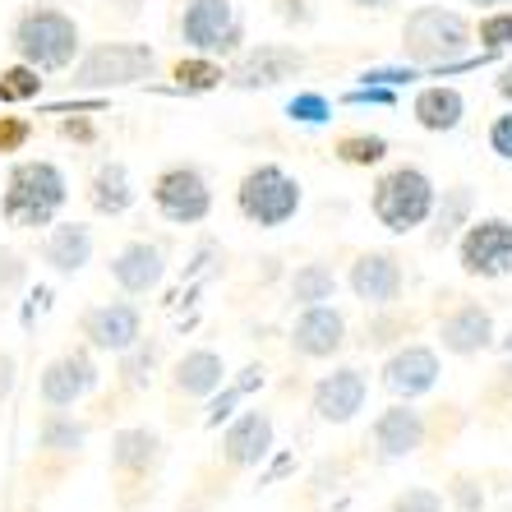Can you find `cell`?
Here are the masks:
<instances>
[{
    "mask_svg": "<svg viewBox=\"0 0 512 512\" xmlns=\"http://www.w3.org/2000/svg\"><path fill=\"white\" fill-rule=\"evenodd\" d=\"M10 47L14 60H24L42 74H65L84 51V33L79 19L60 5H28L10 24Z\"/></svg>",
    "mask_w": 512,
    "mask_h": 512,
    "instance_id": "2",
    "label": "cell"
},
{
    "mask_svg": "<svg viewBox=\"0 0 512 512\" xmlns=\"http://www.w3.org/2000/svg\"><path fill=\"white\" fill-rule=\"evenodd\" d=\"M227 383V360L208 351V346H194L171 365V393L185 397V402H199V397H213L217 388Z\"/></svg>",
    "mask_w": 512,
    "mask_h": 512,
    "instance_id": "23",
    "label": "cell"
},
{
    "mask_svg": "<svg viewBox=\"0 0 512 512\" xmlns=\"http://www.w3.org/2000/svg\"><path fill=\"white\" fill-rule=\"evenodd\" d=\"M227 84V65L217 56H180L176 65H171V88L185 97H203V93H213V88Z\"/></svg>",
    "mask_w": 512,
    "mask_h": 512,
    "instance_id": "28",
    "label": "cell"
},
{
    "mask_svg": "<svg viewBox=\"0 0 512 512\" xmlns=\"http://www.w3.org/2000/svg\"><path fill=\"white\" fill-rule=\"evenodd\" d=\"M157 47H148V42H116V37H107V42H93V47L79 51V60H74L70 70V84L74 88H93V93H111V88H139L148 84L157 74Z\"/></svg>",
    "mask_w": 512,
    "mask_h": 512,
    "instance_id": "3",
    "label": "cell"
},
{
    "mask_svg": "<svg viewBox=\"0 0 512 512\" xmlns=\"http://www.w3.org/2000/svg\"><path fill=\"white\" fill-rule=\"evenodd\" d=\"M393 512H443V494L425 485H411L393 499Z\"/></svg>",
    "mask_w": 512,
    "mask_h": 512,
    "instance_id": "39",
    "label": "cell"
},
{
    "mask_svg": "<svg viewBox=\"0 0 512 512\" xmlns=\"http://www.w3.org/2000/svg\"><path fill=\"white\" fill-rule=\"evenodd\" d=\"M102 19H111V14H116V19H139V0H102Z\"/></svg>",
    "mask_w": 512,
    "mask_h": 512,
    "instance_id": "45",
    "label": "cell"
},
{
    "mask_svg": "<svg viewBox=\"0 0 512 512\" xmlns=\"http://www.w3.org/2000/svg\"><path fill=\"white\" fill-rule=\"evenodd\" d=\"M277 5V19H282V24H314V5L310 0H273Z\"/></svg>",
    "mask_w": 512,
    "mask_h": 512,
    "instance_id": "42",
    "label": "cell"
},
{
    "mask_svg": "<svg viewBox=\"0 0 512 512\" xmlns=\"http://www.w3.org/2000/svg\"><path fill=\"white\" fill-rule=\"evenodd\" d=\"M254 388H263V365H250V370H240L236 383H222L213 393V402H208V416H203V425L208 429H222L231 416L240 411V402L254 393Z\"/></svg>",
    "mask_w": 512,
    "mask_h": 512,
    "instance_id": "30",
    "label": "cell"
},
{
    "mask_svg": "<svg viewBox=\"0 0 512 512\" xmlns=\"http://www.w3.org/2000/svg\"><path fill=\"white\" fill-rule=\"evenodd\" d=\"M494 314L485 310V305H476V300H462L453 314H443L439 323V342L448 356H480V351H489L494 346Z\"/></svg>",
    "mask_w": 512,
    "mask_h": 512,
    "instance_id": "21",
    "label": "cell"
},
{
    "mask_svg": "<svg viewBox=\"0 0 512 512\" xmlns=\"http://www.w3.org/2000/svg\"><path fill=\"white\" fill-rule=\"evenodd\" d=\"M453 503H457V512H485V494L471 480H457L453 485Z\"/></svg>",
    "mask_w": 512,
    "mask_h": 512,
    "instance_id": "43",
    "label": "cell"
},
{
    "mask_svg": "<svg viewBox=\"0 0 512 512\" xmlns=\"http://www.w3.org/2000/svg\"><path fill=\"white\" fill-rule=\"evenodd\" d=\"M346 346V319L333 305H305L291 323V351L305 360H328Z\"/></svg>",
    "mask_w": 512,
    "mask_h": 512,
    "instance_id": "19",
    "label": "cell"
},
{
    "mask_svg": "<svg viewBox=\"0 0 512 512\" xmlns=\"http://www.w3.org/2000/svg\"><path fill=\"white\" fill-rule=\"evenodd\" d=\"M305 70V51L286 47V42H254L240 47L227 65V84L240 93H259V88H277L286 79H296Z\"/></svg>",
    "mask_w": 512,
    "mask_h": 512,
    "instance_id": "11",
    "label": "cell"
},
{
    "mask_svg": "<svg viewBox=\"0 0 512 512\" xmlns=\"http://www.w3.org/2000/svg\"><path fill=\"white\" fill-rule=\"evenodd\" d=\"M346 286H351V296L360 305H370V310H388L397 296H402V263L393 254H360L351 263V273H346Z\"/></svg>",
    "mask_w": 512,
    "mask_h": 512,
    "instance_id": "20",
    "label": "cell"
},
{
    "mask_svg": "<svg viewBox=\"0 0 512 512\" xmlns=\"http://www.w3.org/2000/svg\"><path fill=\"white\" fill-rule=\"evenodd\" d=\"M476 37L485 42V51H508L512 47V10H489L476 24Z\"/></svg>",
    "mask_w": 512,
    "mask_h": 512,
    "instance_id": "35",
    "label": "cell"
},
{
    "mask_svg": "<svg viewBox=\"0 0 512 512\" xmlns=\"http://www.w3.org/2000/svg\"><path fill=\"white\" fill-rule=\"evenodd\" d=\"M457 263L466 277L494 282L512 273V222L508 217H471L457 236Z\"/></svg>",
    "mask_w": 512,
    "mask_h": 512,
    "instance_id": "10",
    "label": "cell"
},
{
    "mask_svg": "<svg viewBox=\"0 0 512 512\" xmlns=\"http://www.w3.org/2000/svg\"><path fill=\"white\" fill-rule=\"evenodd\" d=\"M37 125L28 116H0V157H14L24 153L28 143H33Z\"/></svg>",
    "mask_w": 512,
    "mask_h": 512,
    "instance_id": "36",
    "label": "cell"
},
{
    "mask_svg": "<svg viewBox=\"0 0 512 512\" xmlns=\"http://www.w3.org/2000/svg\"><path fill=\"white\" fill-rule=\"evenodd\" d=\"M494 88H499L503 102H512V65H503V70H499V84H494Z\"/></svg>",
    "mask_w": 512,
    "mask_h": 512,
    "instance_id": "47",
    "label": "cell"
},
{
    "mask_svg": "<svg viewBox=\"0 0 512 512\" xmlns=\"http://www.w3.org/2000/svg\"><path fill=\"white\" fill-rule=\"evenodd\" d=\"M300 203H305L300 180L291 176V171H282L277 162H259V167H250L245 180H240V190H236L240 217H245L250 227H263V231L286 227V222L300 213Z\"/></svg>",
    "mask_w": 512,
    "mask_h": 512,
    "instance_id": "6",
    "label": "cell"
},
{
    "mask_svg": "<svg viewBox=\"0 0 512 512\" xmlns=\"http://www.w3.org/2000/svg\"><path fill=\"white\" fill-rule=\"evenodd\" d=\"M439 351L434 346H402V351H393L388 356V365H383V388L393 397H402V402H416V397H425L434 383H439Z\"/></svg>",
    "mask_w": 512,
    "mask_h": 512,
    "instance_id": "18",
    "label": "cell"
},
{
    "mask_svg": "<svg viewBox=\"0 0 512 512\" xmlns=\"http://www.w3.org/2000/svg\"><path fill=\"white\" fill-rule=\"evenodd\" d=\"M93 227H84V222H51L47 231H42V240H37V259L47 263L56 277H79L93 263Z\"/></svg>",
    "mask_w": 512,
    "mask_h": 512,
    "instance_id": "16",
    "label": "cell"
},
{
    "mask_svg": "<svg viewBox=\"0 0 512 512\" xmlns=\"http://www.w3.org/2000/svg\"><path fill=\"white\" fill-rule=\"evenodd\" d=\"M416 79H425V70L420 65H374V70H360V84H383V88H402V84H416Z\"/></svg>",
    "mask_w": 512,
    "mask_h": 512,
    "instance_id": "37",
    "label": "cell"
},
{
    "mask_svg": "<svg viewBox=\"0 0 512 512\" xmlns=\"http://www.w3.org/2000/svg\"><path fill=\"white\" fill-rule=\"evenodd\" d=\"M162 457H167V443H162V434L148 425H125L111 434V480H116V489L125 494V489L143 485L153 489L148 480L157 476V466H162Z\"/></svg>",
    "mask_w": 512,
    "mask_h": 512,
    "instance_id": "13",
    "label": "cell"
},
{
    "mask_svg": "<svg viewBox=\"0 0 512 512\" xmlns=\"http://www.w3.org/2000/svg\"><path fill=\"white\" fill-rule=\"evenodd\" d=\"M489 153L503 157V162H512V111H503V116L489 120Z\"/></svg>",
    "mask_w": 512,
    "mask_h": 512,
    "instance_id": "41",
    "label": "cell"
},
{
    "mask_svg": "<svg viewBox=\"0 0 512 512\" xmlns=\"http://www.w3.org/2000/svg\"><path fill=\"white\" fill-rule=\"evenodd\" d=\"M273 453V416L268 411H236L227 420V434H222V462L231 471H250L263 457Z\"/></svg>",
    "mask_w": 512,
    "mask_h": 512,
    "instance_id": "17",
    "label": "cell"
},
{
    "mask_svg": "<svg viewBox=\"0 0 512 512\" xmlns=\"http://www.w3.org/2000/svg\"><path fill=\"white\" fill-rule=\"evenodd\" d=\"M79 337L97 356H120L143 337V310L130 296L125 300H97L79 314Z\"/></svg>",
    "mask_w": 512,
    "mask_h": 512,
    "instance_id": "12",
    "label": "cell"
},
{
    "mask_svg": "<svg viewBox=\"0 0 512 512\" xmlns=\"http://www.w3.org/2000/svg\"><path fill=\"white\" fill-rule=\"evenodd\" d=\"M471 42H476V28L457 10H443V5H420L402 24V56L420 70H439V65L462 56Z\"/></svg>",
    "mask_w": 512,
    "mask_h": 512,
    "instance_id": "4",
    "label": "cell"
},
{
    "mask_svg": "<svg viewBox=\"0 0 512 512\" xmlns=\"http://www.w3.org/2000/svg\"><path fill=\"white\" fill-rule=\"evenodd\" d=\"M120 388H130V393H143V388H153L157 370H162V342L157 337H139V342L130 346V351H120Z\"/></svg>",
    "mask_w": 512,
    "mask_h": 512,
    "instance_id": "29",
    "label": "cell"
},
{
    "mask_svg": "<svg viewBox=\"0 0 512 512\" xmlns=\"http://www.w3.org/2000/svg\"><path fill=\"white\" fill-rule=\"evenodd\" d=\"M153 208L171 227H199L213 213V185L190 162H171L153 176Z\"/></svg>",
    "mask_w": 512,
    "mask_h": 512,
    "instance_id": "9",
    "label": "cell"
},
{
    "mask_svg": "<svg viewBox=\"0 0 512 512\" xmlns=\"http://www.w3.org/2000/svg\"><path fill=\"white\" fill-rule=\"evenodd\" d=\"M14 379H19V360L10 351H0V402L14 393Z\"/></svg>",
    "mask_w": 512,
    "mask_h": 512,
    "instance_id": "44",
    "label": "cell"
},
{
    "mask_svg": "<svg viewBox=\"0 0 512 512\" xmlns=\"http://www.w3.org/2000/svg\"><path fill=\"white\" fill-rule=\"evenodd\" d=\"M466 5H485V10H499V5H512V0H466Z\"/></svg>",
    "mask_w": 512,
    "mask_h": 512,
    "instance_id": "49",
    "label": "cell"
},
{
    "mask_svg": "<svg viewBox=\"0 0 512 512\" xmlns=\"http://www.w3.org/2000/svg\"><path fill=\"white\" fill-rule=\"evenodd\" d=\"M420 443H425V416L411 402H397L388 411H379V420H374V448H379V457L402 462V457L416 453Z\"/></svg>",
    "mask_w": 512,
    "mask_h": 512,
    "instance_id": "22",
    "label": "cell"
},
{
    "mask_svg": "<svg viewBox=\"0 0 512 512\" xmlns=\"http://www.w3.org/2000/svg\"><path fill=\"white\" fill-rule=\"evenodd\" d=\"M337 157L346 167H379L388 157V139L383 134H342L337 139Z\"/></svg>",
    "mask_w": 512,
    "mask_h": 512,
    "instance_id": "33",
    "label": "cell"
},
{
    "mask_svg": "<svg viewBox=\"0 0 512 512\" xmlns=\"http://www.w3.org/2000/svg\"><path fill=\"white\" fill-rule=\"evenodd\" d=\"M356 10H388V5H397V0H351Z\"/></svg>",
    "mask_w": 512,
    "mask_h": 512,
    "instance_id": "48",
    "label": "cell"
},
{
    "mask_svg": "<svg viewBox=\"0 0 512 512\" xmlns=\"http://www.w3.org/2000/svg\"><path fill=\"white\" fill-rule=\"evenodd\" d=\"M139 190H134V176L130 167L120 162V157H107V162H97V171L88 176V208L97 217H120L130 213Z\"/></svg>",
    "mask_w": 512,
    "mask_h": 512,
    "instance_id": "25",
    "label": "cell"
},
{
    "mask_svg": "<svg viewBox=\"0 0 512 512\" xmlns=\"http://www.w3.org/2000/svg\"><path fill=\"white\" fill-rule=\"evenodd\" d=\"M471 213H476V190L471 185H453V190H443V199H434V231H429V245H448V240H457L466 231V222H471Z\"/></svg>",
    "mask_w": 512,
    "mask_h": 512,
    "instance_id": "27",
    "label": "cell"
},
{
    "mask_svg": "<svg viewBox=\"0 0 512 512\" xmlns=\"http://www.w3.org/2000/svg\"><path fill=\"white\" fill-rule=\"evenodd\" d=\"M102 383V370H97V351L93 346H70L42 365L37 374V402L42 411H74L79 402L97 393Z\"/></svg>",
    "mask_w": 512,
    "mask_h": 512,
    "instance_id": "8",
    "label": "cell"
},
{
    "mask_svg": "<svg viewBox=\"0 0 512 512\" xmlns=\"http://www.w3.org/2000/svg\"><path fill=\"white\" fill-rule=\"evenodd\" d=\"M434 199H439V190H434V180L420 167H393L374 180L370 213L379 217V227H388L393 236H411V231H420L429 222Z\"/></svg>",
    "mask_w": 512,
    "mask_h": 512,
    "instance_id": "5",
    "label": "cell"
},
{
    "mask_svg": "<svg viewBox=\"0 0 512 512\" xmlns=\"http://www.w3.org/2000/svg\"><path fill=\"white\" fill-rule=\"evenodd\" d=\"M411 116H416L420 130L429 134H448L462 125L466 116V97L457 93L453 84H429L416 93V102H411Z\"/></svg>",
    "mask_w": 512,
    "mask_h": 512,
    "instance_id": "26",
    "label": "cell"
},
{
    "mask_svg": "<svg viewBox=\"0 0 512 512\" xmlns=\"http://www.w3.org/2000/svg\"><path fill=\"white\" fill-rule=\"evenodd\" d=\"M111 282L120 286V296H153L157 286H162V277H167V250L162 245H153V240H125L116 254H111L107 263Z\"/></svg>",
    "mask_w": 512,
    "mask_h": 512,
    "instance_id": "14",
    "label": "cell"
},
{
    "mask_svg": "<svg viewBox=\"0 0 512 512\" xmlns=\"http://www.w3.org/2000/svg\"><path fill=\"white\" fill-rule=\"evenodd\" d=\"M60 139L88 143V139H93V125H88V120H60Z\"/></svg>",
    "mask_w": 512,
    "mask_h": 512,
    "instance_id": "46",
    "label": "cell"
},
{
    "mask_svg": "<svg viewBox=\"0 0 512 512\" xmlns=\"http://www.w3.org/2000/svg\"><path fill=\"white\" fill-rule=\"evenodd\" d=\"M70 203V176L51 157H24L10 162L5 190H0V217L14 231H47Z\"/></svg>",
    "mask_w": 512,
    "mask_h": 512,
    "instance_id": "1",
    "label": "cell"
},
{
    "mask_svg": "<svg viewBox=\"0 0 512 512\" xmlns=\"http://www.w3.org/2000/svg\"><path fill=\"white\" fill-rule=\"evenodd\" d=\"M337 291V273L328 263H300L296 273H291V300H296L300 310L305 305H328Z\"/></svg>",
    "mask_w": 512,
    "mask_h": 512,
    "instance_id": "31",
    "label": "cell"
},
{
    "mask_svg": "<svg viewBox=\"0 0 512 512\" xmlns=\"http://www.w3.org/2000/svg\"><path fill=\"white\" fill-rule=\"evenodd\" d=\"M88 443V420H74V411H42L37 420V457L42 462L74 466L84 457Z\"/></svg>",
    "mask_w": 512,
    "mask_h": 512,
    "instance_id": "24",
    "label": "cell"
},
{
    "mask_svg": "<svg viewBox=\"0 0 512 512\" xmlns=\"http://www.w3.org/2000/svg\"><path fill=\"white\" fill-rule=\"evenodd\" d=\"M42 70H33V65H24V60H14V65H5L0 70V107H19V102H37L42 97Z\"/></svg>",
    "mask_w": 512,
    "mask_h": 512,
    "instance_id": "32",
    "label": "cell"
},
{
    "mask_svg": "<svg viewBox=\"0 0 512 512\" xmlns=\"http://www.w3.org/2000/svg\"><path fill=\"white\" fill-rule=\"evenodd\" d=\"M342 107H397V88L383 84H356L342 93Z\"/></svg>",
    "mask_w": 512,
    "mask_h": 512,
    "instance_id": "38",
    "label": "cell"
},
{
    "mask_svg": "<svg viewBox=\"0 0 512 512\" xmlns=\"http://www.w3.org/2000/svg\"><path fill=\"white\" fill-rule=\"evenodd\" d=\"M28 282V259L19 250H0V296H10Z\"/></svg>",
    "mask_w": 512,
    "mask_h": 512,
    "instance_id": "40",
    "label": "cell"
},
{
    "mask_svg": "<svg viewBox=\"0 0 512 512\" xmlns=\"http://www.w3.org/2000/svg\"><path fill=\"white\" fill-rule=\"evenodd\" d=\"M365 397H370V379H365V370H356V365H342V370L323 374L319 383H314V416L328 420V425H346V420H356L360 411H365Z\"/></svg>",
    "mask_w": 512,
    "mask_h": 512,
    "instance_id": "15",
    "label": "cell"
},
{
    "mask_svg": "<svg viewBox=\"0 0 512 512\" xmlns=\"http://www.w3.org/2000/svg\"><path fill=\"white\" fill-rule=\"evenodd\" d=\"M286 116L296 120V125H328L333 120V102L323 93H296L286 102Z\"/></svg>",
    "mask_w": 512,
    "mask_h": 512,
    "instance_id": "34",
    "label": "cell"
},
{
    "mask_svg": "<svg viewBox=\"0 0 512 512\" xmlns=\"http://www.w3.org/2000/svg\"><path fill=\"white\" fill-rule=\"evenodd\" d=\"M176 33L199 56H236L245 42V19L236 14V0H180Z\"/></svg>",
    "mask_w": 512,
    "mask_h": 512,
    "instance_id": "7",
    "label": "cell"
},
{
    "mask_svg": "<svg viewBox=\"0 0 512 512\" xmlns=\"http://www.w3.org/2000/svg\"><path fill=\"white\" fill-rule=\"evenodd\" d=\"M503 356H508V360H512V333H508V337H503Z\"/></svg>",
    "mask_w": 512,
    "mask_h": 512,
    "instance_id": "50",
    "label": "cell"
}]
</instances>
